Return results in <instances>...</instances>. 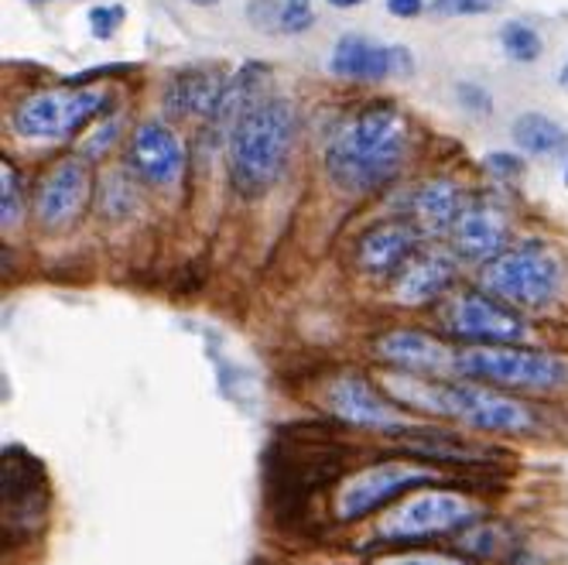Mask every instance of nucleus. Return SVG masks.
<instances>
[{"label":"nucleus","mask_w":568,"mask_h":565,"mask_svg":"<svg viewBox=\"0 0 568 565\" xmlns=\"http://www.w3.org/2000/svg\"><path fill=\"white\" fill-rule=\"evenodd\" d=\"M408 154V120L390 103L356 110L326 151V175L346 195H374L390 185Z\"/></svg>","instance_id":"1"},{"label":"nucleus","mask_w":568,"mask_h":565,"mask_svg":"<svg viewBox=\"0 0 568 565\" xmlns=\"http://www.w3.org/2000/svg\"><path fill=\"white\" fill-rule=\"evenodd\" d=\"M384 391L400 408L453 418L486 435H531L541 425L531 405L490 384H445L438 377L422 381L418 374L394 371L384 377Z\"/></svg>","instance_id":"2"},{"label":"nucleus","mask_w":568,"mask_h":565,"mask_svg":"<svg viewBox=\"0 0 568 565\" xmlns=\"http://www.w3.org/2000/svg\"><path fill=\"white\" fill-rule=\"evenodd\" d=\"M295 138L298 117L288 100H261L247 113H240L226 138V169L236 195H267L292 165Z\"/></svg>","instance_id":"3"},{"label":"nucleus","mask_w":568,"mask_h":565,"mask_svg":"<svg viewBox=\"0 0 568 565\" xmlns=\"http://www.w3.org/2000/svg\"><path fill=\"white\" fill-rule=\"evenodd\" d=\"M483 507L453 491V487H428L418 497H408L397 511H390L381 524L374 542L381 548H412V545H425L445 535H463L466 528L483 521Z\"/></svg>","instance_id":"4"},{"label":"nucleus","mask_w":568,"mask_h":565,"mask_svg":"<svg viewBox=\"0 0 568 565\" xmlns=\"http://www.w3.org/2000/svg\"><path fill=\"white\" fill-rule=\"evenodd\" d=\"M343 456L329 446L326 438L322 442H305L295 438L277 442L271 450L267 470H264V487L271 497V511L284 521V517H298L305 511V504L312 497H318L329 487L339 473Z\"/></svg>","instance_id":"5"},{"label":"nucleus","mask_w":568,"mask_h":565,"mask_svg":"<svg viewBox=\"0 0 568 565\" xmlns=\"http://www.w3.org/2000/svg\"><path fill=\"white\" fill-rule=\"evenodd\" d=\"M453 371L466 381H479L500 391H558L568 381V367L555 353L527 350L520 343L459 350Z\"/></svg>","instance_id":"6"},{"label":"nucleus","mask_w":568,"mask_h":565,"mask_svg":"<svg viewBox=\"0 0 568 565\" xmlns=\"http://www.w3.org/2000/svg\"><path fill=\"white\" fill-rule=\"evenodd\" d=\"M479 285L514 309H545L561 292V261L548 244H514L479 271Z\"/></svg>","instance_id":"7"},{"label":"nucleus","mask_w":568,"mask_h":565,"mask_svg":"<svg viewBox=\"0 0 568 565\" xmlns=\"http://www.w3.org/2000/svg\"><path fill=\"white\" fill-rule=\"evenodd\" d=\"M438 470L422 463H374L349 473L333 494V517L339 524H359L371 514L384 511L387 504L400 501L404 494H415L435 487Z\"/></svg>","instance_id":"8"},{"label":"nucleus","mask_w":568,"mask_h":565,"mask_svg":"<svg viewBox=\"0 0 568 565\" xmlns=\"http://www.w3.org/2000/svg\"><path fill=\"white\" fill-rule=\"evenodd\" d=\"M0 517H4V542H28L31 535L45 532L52 507V483L42 466L21 446H8L0 460Z\"/></svg>","instance_id":"9"},{"label":"nucleus","mask_w":568,"mask_h":565,"mask_svg":"<svg viewBox=\"0 0 568 565\" xmlns=\"http://www.w3.org/2000/svg\"><path fill=\"white\" fill-rule=\"evenodd\" d=\"M103 103L100 90H38L14 107L11 128L28 141H72L97 120Z\"/></svg>","instance_id":"10"},{"label":"nucleus","mask_w":568,"mask_h":565,"mask_svg":"<svg viewBox=\"0 0 568 565\" xmlns=\"http://www.w3.org/2000/svg\"><path fill=\"white\" fill-rule=\"evenodd\" d=\"M442 333H449L473 346H497V343H524L527 340V322L524 315L490 295L486 289H466L453 295L438 312Z\"/></svg>","instance_id":"11"},{"label":"nucleus","mask_w":568,"mask_h":565,"mask_svg":"<svg viewBox=\"0 0 568 565\" xmlns=\"http://www.w3.org/2000/svg\"><path fill=\"white\" fill-rule=\"evenodd\" d=\"M93 199V165L87 154H69L42 175L34 195H31V213L38 226L49 233L69 230L79 216L87 213Z\"/></svg>","instance_id":"12"},{"label":"nucleus","mask_w":568,"mask_h":565,"mask_svg":"<svg viewBox=\"0 0 568 565\" xmlns=\"http://www.w3.org/2000/svg\"><path fill=\"white\" fill-rule=\"evenodd\" d=\"M326 408L333 418H339L343 425H353V428H377V432L390 435L397 425H404V408L397 401L384 387H374L359 374H346L329 384Z\"/></svg>","instance_id":"13"},{"label":"nucleus","mask_w":568,"mask_h":565,"mask_svg":"<svg viewBox=\"0 0 568 565\" xmlns=\"http://www.w3.org/2000/svg\"><path fill=\"white\" fill-rule=\"evenodd\" d=\"M453 254L469 264H486L510 248V216L494 199H466V206L449 233Z\"/></svg>","instance_id":"14"},{"label":"nucleus","mask_w":568,"mask_h":565,"mask_svg":"<svg viewBox=\"0 0 568 565\" xmlns=\"http://www.w3.org/2000/svg\"><path fill=\"white\" fill-rule=\"evenodd\" d=\"M128 169L151 189H172L185 172V148L165 120H144L131 134Z\"/></svg>","instance_id":"15"},{"label":"nucleus","mask_w":568,"mask_h":565,"mask_svg":"<svg viewBox=\"0 0 568 565\" xmlns=\"http://www.w3.org/2000/svg\"><path fill=\"white\" fill-rule=\"evenodd\" d=\"M459 278V258L442 248H418L390 278V292L397 305L422 309L438 302Z\"/></svg>","instance_id":"16"},{"label":"nucleus","mask_w":568,"mask_h":565,"mask_svg":"<svg viewBox=\"0 0 568 565\" xmlns=\"http://www.w3.org/2000/svg\"><path fill=\"white\" fill-rule=\"evenodd\" d=\"M422 248V230L412 220H381L367 226L353 244V264L367 278H394L397 268Z\"/></svg>","instance_id":"17"},{"label":"nucleus","mask_w":568,"mask_h":565,"mask_svg":"<svg viewBox=\"0 0 568 565\" xmlns=\"http://www.w3.org/2000/svg\"><path fill=\"white\" fill-rule=\"evenodd\" d=\"M374 353L381 363H387L390 371L418 374V377H442L445 371H453V360H456V353L438 336L404 330V326L381 333L374 340Z\"/></svg>","instance_id":"18"},{"label":"nucleus","mask_w":568,"mask_h":565,"mask_svg":"<svg viewBox=\"0 0 568 565\" xmlns=\"http://www.w3.org/2000/svg\"><path fill=\"white\" fill-rule=\"evenodd\" d=\"M400 438L404 450H412L425 463H459V466H490L497 450L490 446H476V442L463 438L459 432L449 428H435V425H397L390 432Z\"/></svg>","instance_id":"19"},{"label":"nucleus","mask_w":568,"mask_h":565,"mask_svg":"<svg viewBox=\"0 0 568 565\" xmlns=\"http://www.w3.org/2000/svg\"><path fill=\"white\" fill-rule=\"evenodd\" d=\"M329 69L346 83H384L394 75V46H377L367 34L349 31L336 42Z\"/></svg>","instance_id":"20"},{"label":"nucleus","mask_w":568,"mask_h":565,"mask_svg":"<svg viewBox=\"0 0 568 565\" xmlns=\"http://www.w3.org/2000/svg\"><path fill=\"white\" fill-rule=\"evenodd\" d=\"M463 206H466L463 185H456L453 179H432L412 192L408 220L422 230V236H449Z\"/></svg>","instance_id":"21"},{"label":"nucleus","mask_w":568,"mask_h":565,"mask_svg":"<svg viewBox=\"0 0 568 565\" xmlns=\"http://www.w3.org/2000/svg\"><path fill=\"white\" fill-rule=\"evenodd\" d=\"M223 69H213V65H195V69H185L179 72L169 90H165V110L172 117H213L220 97H223V87H226Z\"/></svg>","instance_id":"22"},{"label":"nucleus","mask_w":568,"mask_h":565,"mask_svg":"<svg viewBox=\"0 0 568 565\" xmlns=\"http://www.w3.org/2000/svg\"><path fill=\"white\" fill-rule=\"evenodd\" d=\"M510 134H514V144L524 154H535V158L568 154V134H565L561 124H555L548 113H538V110L520 113L510 124Z\"/></svg>","instance_id":"23"},{"label":"nucleus","mask_w":568,"mask_h":565,"mask_svg":"<svg viewBox=\"0 0 568 565\" xmlns=\"http://www.w3.org/2000/svg\"><path fill=\"white\" fill-rule=\"evenodd\" d=\"M459 552H466L469 558H494V562H514L517 552V535L507 524L497 521H479L473 528H466L456 542Z\"/></svg>","instance_id":"24"},{"label":"nucleus","mask_w":568,"mask_h":565,"mask_svg":"<svg viewBox=\"0 0 568 565\" xmlns=\"http://www.w3.org/2000/svg\"><path fill=\"white\" fill-rule=\"evenodd\" d=\"M24 220V182L18 175V169L4 158V165H0V226L4 233L18 230Z\"/></svg>","instance_id":"25"},{"label":"nucleus","mask_w":568,"mask_h":565,"mask_svg":"<svg viewBox=\"0 0 568 565\" xmlns=\"http://www.w3.org/2000/svg\"><path fill=\"white\" fill-rule=\"evenodd\" d=\"M138 203H141L138 185L128 175H120V172L106 175V182L100 189V210H103V216H110V220H128L138 210Z\"/></svg>","instance_id":"26"},{"label":"nucleus","mask_w":568,"mask_h":565,"mask_svg":"<svg viewBox=\"0 0 568 565\" xmlns=\"http://www.w3.org/2000/svg\"><path fill=\"white\" fill-rule=\"evenodd\" d=\"M371 565H479L466 552H408V548H384Z\"/></svg>","instance_id":"27"},{"label":"nucleus","mask_w":568,"mask_h":565,"mask_svg":"<svg viewBox=\"0 0 568 565\" xmlns=\"http://www.w3.org/2000/svg\"><path fill=\"white\" fill-rule=\"evenodd\" d=\"M500 46L514 62H535L541 56V34L524 21H507L500 28Z\"/></svg>","instance_id":"28"},{"label":"nucleus","mask_w":568,"mask_h":565,"mask_svg":"<svg viewBox=\"0 0 568 565\" xmlns=\"http://www.w3.org/2000/svg\"><path fill=\"white\" fill-rule=\"evenodd\" d=\"M504 8V0H432V11L442 18H476L494 14Z\"/></svg>","instance_id":"29"},{"label":"nucleus","mask_w":568,"mask_h":565,"mask_svg":"<svg viewBox=\"0 0 568 565\" xmlns=\"http://www.w3.org/2000/svg\"><path fill=\"white\" fill-rule=\"evenodd\" d=\"M128 11L120 4H97L90 8V31L93 38H100V42H110V38L116 34V28L124 24Z\"/></svg>","instance_id":"30"},{"label":"nucleus","mask_w":568,"mask_h":565,"mask_svg":"<svg viewBox=\"0 0 568 565\" xmlns=\"http://www.w3.org/2000/svg\"><path fill=\"white\" fill-rule=\"evenodd\" d=\"M312 24H315L312 0H284V11H281V31L284 34H302Z\"/></svg>","instance_id":"31"},{"label":"nucleus","mask_w":568,"mask_h":565,"mask_svg":"<svg viewBox=\"0 0 568 565\" xmlns=\"http://www.w3.org/2000/svg\"><path fill=\"white\" fill-rule=\"evenodd\" d=\"M281 11H284V0H251L247 21L257 31H281Z\"/></svg>","instance_id":"32"},{"label":"nucleus","mask_w":568,"mask_h":565,"mask_svg":"<svg viewBox=\"0 0 568 565\" xmlns=\"http://www.w3.org/2000/svg\"><path fill=\"white\" fill-rule=\"evenodd\" d=\"M483 165H486V172L497 175V179H504V182L524 175V158H517V154H510V151H490V154L483 158Z\"/></svg>","instance_id":"33"},{"label":"nucleus","mask_w":568,"mask_h":565,"mask_svg":"<svg viewBox=\"0 0 568 565\" xmlns=\"http://www.w3.org/2000/svg\"><path fill=\"white\" fill-rule=\"evenodd\" d=\"M456 100L469 113H490L494 110V97L486 93L483 87H476V83H456Z\"/></svg>","instance_id":"34"},{"label":"nucleus","mask_w":568,"mask_h":565,"mask_svg":"<svg viewBox=\"0 0 568 565\" xmlns=\"http://www.w3.org/2000/svg\"><path fill=\"white\" fill-rule=\"evenodd\" d=\"M116 134H120V124H116V120H106L103 128H97L93 141L83 144V154H87L90 161H93V158H103V154L110 151V144L116 141Z\"/></svg>","instance_id":"35"},{"label":"nucleus","mask_w":568,"mask_h":565,"mask_svg":"<svg viewBox=\"0 0 568 565\" xmlns=\"http://www.w3.org/2000/svg\"><path fill=\"white\" fill-rule=\"evenodd\" d=\"M387 11L394 18H418L425 11V0H387Z\"/></svg>","instance_id":"36"},{"label":"nucleus","mask_w":568,"mask_h":565,"mask_svg":"<svg viewBox=\"0 0 568 565\" xmlns=\"http://www.w3.org/2000/svg\"><path fill=\"white\" fill-rule=\"evenodd\" d=\"M329 8H336V11H349V8H359V4H367V0H326Z\"/></svg>","instance_id":"37"},{"label":"nucleus","mask_w":568,"mask_h":565,"mask_svg":"<svg viewBox=\"0 0 568 565\" xmlns=\"http://www.w3.org/2000/svg\"><path fill=\"white\" fill-rule=\"evenodd\" d=\"M558 83L568 90V62H565V65H561V72H558Z\"/></svg>","instance_id":"38"},{"label":"nucleus","mask_w":568,"mask_h":565,"mask_svg":"<svg viewBox=\"0 0 568 565\" xmlns=\"http://www.w3.org/2000/svg\"><path fill=\"white\" fill-rule=\"evenodd\" d=\"M189 4H195V8H213V4H220V0H189Z\"/></svg>","instance_id":"39"},{"label":"nucleus","mask_w":568,"mask_h":565,"mask_svg":"<svg viewBox=\"0 0 568 565\" xmlns=\"http://www.w3.org/2000/svg\"><path fill=\"white\" fill-rule=\"evenodd\" d=\"M565 185H568V161H565Z\"/></svg>","instance_id":"40"},{"label":"nucleus","mask_w":568,"mask_h":565,"mask_svg":"<svg viewBox=\"0 0 568 565\" xmlns=\"http://www.w3.org/2000/svg\"><path fill=\"white\" fill-rule=\"evenodd\" d=\"M31 4H49V0H31Z\"/></svg>","instance_id":"41"}]
</instances>
